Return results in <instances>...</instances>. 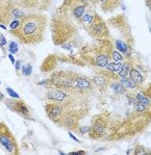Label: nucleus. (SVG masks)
Instances as JSON below:
<instances>
[{"label":"nucleus","instance_id":"f257e3e1","mask_svg":"<svg viewBox=\"0 0 151 155\" xmlns=\"http://www.w3.org/2000/svg\"><path fill=\"white\" fill-rule=\"evenodd\" d=\"M90 6L92 4L87 0H63L50 20L51 37L55 46H75L80 29L85 28L83 16Z\"/></svg>","mask_w":151,"mask_h":155},{"label":"nucleus","instance_id":"4be33fe9","mask_svg":"<svg viewBox=\"0 0 151 155\" xmlns=\"http://www.w3.org/2000/svg\"><path fill=\"white\" fill-rule=\"evenodd\" d=\"M135 154L139 155V154H145V152H144V148L141 147V146H138L136 148L135 150Z\"/></svg>","mask_w":151,"mask_h":155},{"label":"nucleus","instance_id":"f03ea898","mask_svg":"<svg viewBox=\"0 0 151 155\" xmlns=\"http://www.w3.org/2000/svg\"><path fill=\"white\" fill-rule=\"evenodd\" d=\"M47 24L46 16L33 12L20 19L19 26L15 30H11V32L19 42L26 45H35L44 40Z\"/></svg>","mask_w":151,"mask_h":155},{"label":"nucleus","instance_id":"6e6552de","mask_svg":"<svg viewBox=\"0 0 151 155\" xmlns=\"http://www.w3.org/2000/svg\"><path fill=\"white\" fill-rule=\"evenodd\" d=\"M0 145L5 149V151L8 154H19V147L17 144L16 137H14L6 124L3 122H0Z\"/></svg>","mask_w":151,"mask_h":155},{"label":"nucleus","instance_id":"5701e85b","mask_svg":"<svg viewBox=\"0 0 151 155\" xmlns=\"http://www.w3.org/2000/svg\"><path fill=\"white\" fill-rule=\"evenodd\" d=\"M69 135H70V137H71V139H72V140H75V142H77V143H80V140H78V139H76V137H74V135L72 134L71 132H69Z\"/></svg>","mask_w":151,"mask_h":155},{"label":"nucleus","instance_id":"ddd939ff","mask_svg":"<svg viewBox=\"0 0 151 155\" xmlns=\"http://www.w3.org/2000/svg\"><path fill=\"white\" fill-rule=\"evenodd\" d=\"M133 58L130 56H127V59L125 61V63L122 64V68L121 70L119 71L118 73V76L119 78H123V77H127L128 74H129V71H130V69L133 68Z\"/></svg>","mask_w":151,"mask_h":155},{"label":"nucleus","instance_id":"2eb2a0df","mask_svg":"<svg viewBox=\"0 0 151 155\" xmlns=\"http://www.w3.org/2000/svg\"><path fill=\"white\" fill-rule=\"evenodd\" d=\"M107 71L109 72H114V73H118L122 68V64L121 63H109L106 66L104 67Z\"/></svg>","mask_w":151,"mask_h":155},{"label":"nucleus","instance_id":"20e7f679","mask_svg":"<svg viewBox=\"0 0 151 155\" xmlns=\"http://www.w3.org/2000/svg\"><path fill=\"white\" fill-rule=\"evenodd\" d=\"M107 23V27L112 28L115 32V35H109V40L116 47V50L125 54L126 57L130 56L133 50L135 39L126 17L123 15L115 16L109 19Z\"/></svg>","mask_w":151,"mask_h":155},{"label":"nucleus","instance_id":"1a4fd4ad","mask_svg":"<svg viewBox=\"0 0 151 155\" xmlns=\"http://www.w3.org/2000/svg\"><path fill=\"white\" fill-rule=\"evenodd\" d=\"M107 128H109V120L107 118H104L103 116L96 117L93 120L92 126L89 127V134L90 139L99 140L105 135Z\"/></svg>","mask_w":151,"mask_h":155},{"label":"nucleus","instance_id":"4468645a","mask_svg":"<svg viewBox=\"0 0 151 155\" xmlns=\"http://www.w3.org/2000/svg\"><path fill=\"white\" fill-rule=\"evenodd\" d=\"M119 81L121 82V84L123 85L125 89H128V90H136L140 87V84H139L138 82H136L133 79H131L130 77L119 78Z\"/></svg>","mask_w":151,"mask_h":155},{"label":"nucleus","instance_id":"9d476101","mask_svg":"<svg viewBox=\"0 0 151 155\" xmlns=\"http://www.w3.org/2000/svg\"><path fill=\"white\" fill-rule=\"evenodd\" d=\"M6 104V106L8 107L11 110L15 111V113L19 114L20 116H22L23 118L26 119H30V110H29V107L26 105V103L21 100L20 98L17 99V100H12L8 99L6 101H4Z\"/></svg>","mask_w":151,"mask_h":155},{"label":"nucleus","instance_id":"412c9836","mask_svg":"<svg viewBox=\"0 0 151 155\" xmlns=\"http://www.w3.org/2000/svg\"><path fill=\"white\" fill-rule=\"evenodd\" d=\"M6 39H5V37L3 35V33H0V47H1L2 49L4 48V46L6 45Z\"/></svg>","mask_w":151,"mask_h":155},{"label":"nucleus","instance_id":"dca6fc26","mask_svg":"<svg viewBox=\"0 0 151 155\" xmlns=\"http://www.w3.org/2000/svg\"><path fill=\"white\" fill-rule=\"evenodd\" d=\"M135 99L138 102H140V103L144 104V105H147L148 106L150 104L149 98H148V97H146L144 94H141V93H138V94H136V96L135 97Z\"/></svg>","mask_w":151,"mask_h":155},{"label":"nucleus","instance_id":"f3484780","mask_svg":"<svg viewBox=\"0 0 151 155\" xmlns=\"http://www.w3.org/2000/svg\"><path fill=\"white\" fill-rule=\"evenodd\" d=\"M111 59H112V61H114L115 63H121V61L124 59V56L122 55L121 53H120L118 50L114 49V50H112V52Z\"/></svg>","mask_w":151,"mask_h":155},{"label":"nucleus","instance_id":"6ab92c4d","mask_svg":"<svg viewBox=\"0 0 151 155\" xmlns=\"http://www.w3.org/2000/svg\"><path fill=\"white\" fill-rule=\"evenodd\" d=\"M32 65H24V66H22V72H23V74L25 76H29L30 74H32Z\"/></svg>","mask_w":151,"mask_h":155},{"label":"nucleus","instance_id":"39448f33","mask_svg":"<svg viewBox=\"0 0 151 155\" xmlns=\"http://www.w3.org/2000/svg\"><path fill=\"white\" fill-rule=\"evenodd\" d=\"M114 50V44L109 39L96 40L95 44H88L79 50L80 59L97 68H104L109 64Z\"/></svg>","mask_w":151,"mask_h":155},{"label":"nucleus","instance_id":"c85d7f7f","mask_svg":"<svg viewBox=\"0 0 151 155\" xmlns=\"http://www.w3.org/2000/svg\"><path fill=\"white\" fill-rule=\"evenodd\" d=\"M0 27H1L2 29H4V30H6V29H8V28L5 27V25H4V24H0Z\"/></svg>","mask_w":151,"mask_h":155},{"label":"nucleus","instance_id":"0eeeda50","mask_svg":"<svg viewBox=\"0 0 151 155\" xmlns=\"http://www.w3.org/2000/svg\"><path fill=\"white\" fill-rule=\"evenodd\" d=\"M83 30L95 40L109 39V27H107V23L97 13L94 14L92 20L89 22V24L86 26Z\"/></svg>","mask_w":151,"mask_h":155},{"label":"nucleus","instance_id":"c756f323","mask_svg":"<svg viewBox=\"0 0 151 155\" xmlns=\"http://www.w3.org/2000/svg\"><path fill=\"white\" fill-rule=\"evenodd\" d=\"M0 84H1V81H0Z\"/></svg>","mask_w":151,"mask_h":155},{"label":"nucleus","instance_id":"b1692460","mask_svg":"<svg viewBox=\"0 0 151 155\" xmlns=\"http://www.w3.org/2000/svg\"><path fill=\"white\" fill-rule=\"evenodd\" d=\"M21 61H17V63H16V70L17 71H19V70H20V69H21Z\"/></svg>","mask_w":151,"mask_h":155},{"label":"nucleus","instance_id":"7ed1b4c3","mask_svg":"<svg viewBox=\"0 0 151 155\" xmlns=\"http://www.w3.org/2000/svg\"><path fill=\"white\" fill-rule=\"evenodd\" d=\"M46 82L50 87H59L75 94H85L86 91L92 87V81L89 78L66 69L53 72Z\"/></svg>","mask_w":151,"mask_h":155},{"label":"nucleus","instance_id":"9b49d317","mask_svg":"<svg viewBox=\"0 0 151 155\" xmlns=\"http://www.w3.org/2000/svg\"><path fill=\"white\" fill-rule=\"evenodd\" d=\"M98 3L104 13H112L119 6L121 0H98Z\"/></svg>","mask_w":151,"mask_h":155},{"label":"nucleus","instance_id":"f8f14e48","mask_svg":"<svg viewBox=\"0 0 151 155\" xmlns=\"http://www.w3.org/2000/svg\"><path fill=\"white\" fill-rule=\"evenodd\" d=\"M140 68V67H139ZM144 68H140L138 69V67H135L133 66V68L130 69V71H129V77L131 78V79H133L136 82H138L139 84H141V83L144 82V80H145L146 78V74H143L142 73V70Z\"/></svg>","mask_w":151,"mask_h":155},{"label":"nucleus","instance_id":"a878e982","mask_svg":"<svg viewBox=\"0 0 151 155\" xmlns=\"http://www.w3.org/2000/svg\"><path fill=\"white\" fill-rule=\"evenodd\" d=\"M8 58L11 59V63L12 64H15V58H14L13 54H8Z\"/></svg>","mask_w":151,"mask_h":155},{"label":"nucleus","instance_id":"423d86ee","mask_svg":"<svg viewBox=\"0 0 151 155\" xmlns=\"http://www.w3.org/2000/svg\"><path fill=\"white\" fill-rule=\"evenodd\" d=\"M29 14L13 0H0V24L9 25L14 20H20Z\"/></svg>","mask_w":151,"mask_h":155},{"label":"nucleus","instance_id":"aec40b11","mask_svg":"<svg viewBox=\"0 0 151 155\" xmlns=\"http://www.w3.org/2000/svg\"><path fill=\"white\" fill-rule=\"evenodd\" d=\"M6 92L8 93V95L12 97V98H15V99H19V98H20V97H19V95L17 94V93L13 89H11V87H6Z\"/></svg>","mask_w":151,"mask_h":155},{"label":"nucleus","instance_id":"cd10ccee","mask_svg":"<svg viewBox=\"0 0 151 155\" xmlns=\"http://www.w3.org/2000/svg\"><path fill=\"white\" fill-rule=\"evenodd\" d=\"M149 1H150V0H146V4H147V6L150 8H151V3H150Z\"/></svg>","mask_w":151,"mask_h":155},{"label":"nucleus","instance_id":"393cba45","mask_svg":"<svg viewBox=\"0 0 151 155\" xmlns=\"http://www.w3.org/2000/svg\"><path fill=\"white\" fill-rule=\"evenodd\" d=\"M87 1L92 4V5H95L96 3H98V0H87Z\"/></svg>","mask_w":151,"mask_h":155},{"label":"nucleus","instance_id":"a211bd4d","mask_svg":"<svg viewBox=\"0 0 151 155\" xmlns=\"http://www.w3.org/2000/svg\"><path fill=\"white\" fill-rule=\"evenodd\" d=\"M8 51H9V53H11V54L17 53V52H18V44H17L16 42H14V41L9 42V44H8Z\"/></svg>","mask_w":151,"mask_h":155},{"label":"nucleus","instance_id":"bb28decb","mask_svg":"<svg viewBox=\"0 0 151 155\" xmlns=\"http://www.w3.org/2000/svg\"><path fill=\"white\" fill-rule=\"evenodd\" d=\"M70 154L71 155H74V154H85V152H83V151H80V152H71Z\"/></svg>","mask_w":151,"mask_h":155}]
</instances>
